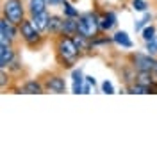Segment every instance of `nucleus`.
I'll use <instances>...</instances> for the list:
<instances>
[{
  "instance_id": "nucleus-1",
  "label": "nucleus",
  "mask_w": 157,
  "mask_h": 157,
  "mask_svg": "<svg viewBox=\"0 0 157 157\" xmlns=\"http://www.w3.org/2000/svg\"><path fill=\"white\" fill-rule=\"evenodd\" d=\"M56 54H57L61 66L66 70H73L78 57L82 56L71 36H59L56 41Z\"/></svg>"
},
{
  "instance_id": "nucleus-2",
  "label": "nucleus",
  "mask_w": 157,
  "mask_h": 157,
  "mask_svg": "<svg viewBox=\"0 0 157 157\" xmlns=\"http://www.w3.org/2000/svg\"><path fill=\"white\" fill-rule=\"evenodd\" d=\"M78 21V32L86 38H97L98 32H100V16L93 11H88V13H82L77 18Z\"/></svg>"
},
{
  "instance_id": "nucleus-3",
  "label": "nucleus",
  "mask_w": 157,
  "mask_h": 157,
  "mask_svg": "<svg viewBox=\"0 0 157 157\" xmlns=\"http://www.w3.org/2000/svg\"><path fill=\"white\" fill-rule=\"evenodd\" d=\"M18 29H20V36H21L23 43H25L27 47L36 48V47L41 45V41H43V32H41V30L32 23V20H30V18L23 20V21L18 25Z\"/></svg>"
},
{
  "instance_id": "nucleus-4",
  "label": "nucleus",
  "mask_w": 157,
  "mask_h": 157,
  "mask_svg": "<svg viewBox=\"0 0 157 157\" xmlns=\"http://www.w3.org/2000/svg\"><path fill=\"white\" fill-rule=\"evenodd\" d=\"M2 14L9 20L13 25H20L25 20L23 0H6L2 6Z\"/></svg>"
},
{
  "instance_id": "nucleus-5",
  "label": "nucleus",
  "mask_w": 157,
  "mask_h": 157,
  "mask_svg": "<svg viewBox=\"0 0 157 157\" xmlns=\"http://www.w3.org/2000/svg\"><path fill=\"white\" fill-rule=\"evenodd\" d=\"M157 59L155 56H150V54H141V52H136V54H130V64L136 71H154L155 68Z\"/></svg>"
},
{
  "instance_id": "nucleus-6",
  "label": "nucleus",
  "mask_w": 157,
  "mask_h": 157,
  "mask_svg": "<svg viewBox=\"0 0 157 157\" xmlns=\"http://www.w3.org/2000/svg\"><path fill=\"white\" fill-rule=\"evenodd\" d=\"M18 25H13L6 16H2L0 20V45H11L13 39L18 36L20 29H16Z\"/></svg>"
},
{
  "instance_id": "nucleus-7",
  "label": "nucleus",
  "mask_w": 157,
  "mask_h": 157,
  "mask_svg": "<svg viewBox=\"0 0 157 157\" xmlns=\"http://www.w3.org/2000/svg\"><path fill=\"white\" fill-rule=\"evenodd\" d=\"M43 84H45V89L50 91V93H57V95H61V93L66 91V80L61 77V75H48V77L45 78Z\"/></svg>"
},
{
  "instance_id": "nucleus-8",
  "label": "nucleus",
  "mask_w": 157,
  "mask_h": 157,
  "mask_svg": "<svg viewBox=\"0 0 157 157\" xmlns=\"http://www.w3.org/2000/svg\"><path fill=\"white\" fill-rule=\"evenodd\" d=\"M14 57H16V54L11 45H0V70L9 68Z\"/></svg>"
},
{
  "instance_id": "nucleus-9",
  "label": "nucleus",
  "mask_w": 157,
  "mask_h": 157,
  "mask_svg": "<svg viewBox=\"0 0 157 157\" xmlns=\"http://www.w3.org/2000/svg\"><path fill=\"white\" fill-rule=\"evenodd\" d=\"M118 23V16L114 11H104L102 16H100V30L102 32H107V30L114 29Z\"/></svg>"
},
{
  "instance_id": "nucleus-10",
  "label": "nucleus",
  "mask_w": 157,
  "mask_h": 157,
  "mask_svg": "<svg viewBox=\"0 0 157 157\" xmlns=\"http://www.w3.org/2000/svg\"><path fill=\"white\" fill-rule=\"evenodd\" d=\"M18 91L25 93V95H41L45 91V84H41L39 80H27V82H23V86Z\"/></svg>"
},
{
  "instance_id": "nucleus-11",
  "label": "nucleus",
  "mask_w": 157,
  "mask_h": 157,
  "mask_svg": "<svg viewBox=\"0 0 157 157\" xmlns=\"http://www.w3.org/2000/svg\"><path fill=\"white\" fill-rule=\"evenodd\" d=\"M71 78H73L71 91H73L75 95L84 93V82H86V77L82 75V70H80V68H73V70H71Z\"/></svg>"
},
{
  "instance_id": "nucleus-12",
  "label": "nucleus",
  "mask_w": 157,
  "mask_h": 157,
  "mask_svg": "<svg viewBox=\"0 0 157 157\" xmlns=\"http://www.w3.org/2000/svg\"><path fill=\"white\" fill-rule=\"evenodd\" d=\"M75 34H78V21H77V18H66V16H64L61 36H71V38H73Z\"/></svg>"
},
{
  "instance_id": "nucleus-13",
  "label": "nucleus",
  "mask_w": 157,
  "mask_h": 157,
  "mask_svg": "<svg viewBox=\"0 0 157 157\" xmlns=\"http://www.w3.org/2000/svg\"><path fill=\"white\" fill-rule=\"evenodd\" d=\"M30 20H32V23H34L41 32H48L50 14L47 13V11H45V13H39V14H30Z\"/></svg>"
},
{
  "instance_id": "nucleus-14",
  "label": "nucleus",
  "mask_w": 157,
  "mask_h": 157,
  "mask_svg": "<svg viewBox=\"0 0 157 157\" xmlns=\"http://www.w3.org/2000/svg\"><path fill=\"white\" fill-rule=\"evenodd\" d=\"M113 43H116L118 47H121V48H132L134 47V43H132V39L128 38V34L125 30H118L113 34Z\"/></svg>"
},
{
  "instance_id": "nucleus-15",
  "label": "nucleus",
  "mask_w": 157,
  "mask_h": 157,
  "mask_svg": "<svg viewBox=\"0 0 157 157\" xmlns=\"http://www.w3.org/2000/svg\"><path fill=\"white\" fill-rule=\"evenodd\" d=\"M63 21H64V16L50 14V21H48V34H52V36H61V30H63Z\"/></svg>"
},
{
  "instance_id": "nucleus-16",
  "label": "nucleus",
  "mask_w": 157,
  "mask_h": 157,
  "mask_svg": "<svg viewBox=\"0 0 157 157\" xmlns=\"http://www.w3.org/2000/svg\"><path fill=\"white\" fill-rule=\"evenodd\" d=\"M73 41H75L77 48L80 50V54H86V52H89V50L93 48V47H91V38H86V36H82L80 32L73 36Z\"/></svg>"
},
{
  "instance_id": "nucleus-17",
  "label": "nucleus",
  "mask_w": 157,
  "mask_h": 157,
  "mask_svg": "<svg viewBox=\"0 0 157 157\" xmlns=\"http://www.w3.org/2000/svg\"><path fill=\"white\" fill-rule=\"evenodd\" d=\"M47 0H29V13L30 14H39L47 11Z\"/></svg>"
},
{
  "instance_id": "nucleus-18",
  "label": "nucleus",
  "mask_w": 157,
  "mask_h": 157,
  "mask_svg": "<svg viewBox=\"0 0 157 157\" xmlns=\"http://www.w3.org/2000/svg\"><path fill=\"white\" fill-rule=\"evenodd\" d=\"M61 9H63V16H66V18H78V16H80L78 11L75 9V6L70 4L68 0H64V2L61 4Z\"/></svg>"
},
{
  "instance_id": "nucleus-19",
  "label": "nucleus",
  "mask_w": 157,
  "mask_h": 157,
  "mask_svg": "<svg viewBox=\"0 0 157 157\" xmlns=\"http://www.w3.org/2000/svg\"><path fill=\"white\" fill-rule=\"evenodd\" d=\"M155 36H157V29H155V25H152V23H148L147 27L141 30V38L145 39V43L147 41H152Z\"/></svg>"
},
{
  "instance_id": "nucleus-20",
  "label": "nucleus",
  "mask_w": 157,
  "mask_h": 157,
  "mask_svg": "<svg viewBox=\"0 0 157 157\" xmlns=\"http://www.w3.org/2000/svg\"><path fill=\"white\" fill-rule=\"evenodd\" d=\"M150 20H152V14H150V13H145V16H143L141 20H137L136 23H134V30H136V32H141V30L150 23Z\"/></svg>"
},
{
  "instance_id": "nucleus-21",
  "label": "nucleus",
  "mask_w": 157,
  "mask_h": 157,
  "mask_svg": "<svg viewBox=\"0 0 157 157\" xmlns=\"http://www.w3.org/2000/svg\"><path fill=\"white\" fill-rule=\"evenodd\" d=\"M132 7H134V11H139V13H147L148 4L145 2V0H132Z\"/></svg>"
},
{
  "instance_id": "nucleus-22",
  "label": "nucleus",
  "mask_w": 157,
  "mask_h": 157,
  "mask_svg": "<svg viewBox=\"0 0 157 157\" xmlns=\"http://www.w3.org/2000/svg\"><path fill=\"white\" fill-rule=\"evenodd\" d=\"M150 56H157V36L152 41H147V48H145Z\"/></svg>"
},
{
  "instance_id": "nucleus-23",
  "label": "nucleus",
  "mask_w": 157,
  "mask_h": 157,
  "mask_svg": "<svg viewBox=\"0 0 157 157\" xmlns=\"http://www.w3.org/2000/svg\"><path fill=\"white\" fill-rule=\"evenodd\" d=\"M102 93H105V95H113L114 93V86H113L111 80H104L102 82Z\"/></svg>"
},
{
  "instance_id": "nucleus-24",
  "label": "nucleus",
  "mask_w": 157,
  "mask_h": 157,
  "mask_svg": "<svg viewBox=\"0 0 157 157\" xmlns=\"http://www.w3.org/2000/svg\"><path fill=\"white\" fill-rule=\"evenodd\" d=\"M6 84H9V75L6 73V70H2V73H0V86L6 88Z\"/></svg>"
},
{
  "instance_id": "nucleus-25",
  "label": "nucleus",
  "mask_w": 157,
  "mask_h": 157,
  "mask_svg": "<svg viewBox=\"0 0 157 157\" xmlns=\"http://www.w3.org/2000/svg\"><path fill=\"white\" fill-rule=\"evenodd\" d=\"M9 68L13 70V71H18V70L21 68V64H20L18 57H14V61H13V63H11V66H9Z\"/></svg>"
},
{
  "instance_id": "nucleus-26",
  "label": "nucleus",
  "mask_w": 157,
  "mask_h": 157,
  "mask_svg": "<svg viewBox=\"0 0 157 157\" xmlns=\"http://www.w3.org/2000/svg\"><path fill=\"white\" fill-rule=\"evenodd\" d=\"M64 0H47V4H48L50 7H56V6H61Z\"/></svg>"
},
{
  "instance_id": "nucleus-27",
  "label": "nucleus",
  "mask_w": 157,
  "mask_h": 157,
  "mask_svg": "<svg viewBox=\"0 0 157 157\" xmlns=\"http://www.w3.org/2000/svg\"><path fill=\"white\" fill-rule=\"evenodd\" d=\"M86 82H89L91 86H95V84H97V80H95V78L91 77V75H88V77H86Z\"/></svg>"
},
{
  "instance_id": "nucleus-28",
  "label": "nucleus",
  "mask_w": 157,
  "mask_h": 157,
  "mask_svg": "<svg viewBox=\"0 0 157 157\" xmlns=\"http://www.w3.org/2000/svg\"><path fill=\"white\" fill-rule=\"evenodd\" d=\"M89 91H91V84H89V82H84V93L88 95Z\"/></svg>"
},
{
  "instance_id": "nucleus-29",
  "label": "nucleus",
  "mask_w": 157,
  "mask_h": 157,
  "mask_svg": "<svg viewBox=\"0 0 157 157\" xmlns=\"http://www.w3.org/2000/svg\"><path fill=\"white\" fill-rule=\"evenodd\" d=\"M154 77H155V80H157V63H155V68H154Z\"/></svg>"
},
{
  "instance_id": "nucleus-30",
  "label": "nucleus",
  "mask_w": 157,
  "mask_h": 157,
  "mask_svg": "<svg viewBox=\"0 0 157 157\" xmlns=\"http://www.w3.org/2000/svg\"><path fill=\"white\" fill-rule=\"evenodd\" d=\"M71 2H77V0H71Z\"/></svg>"
}]
</instances>
